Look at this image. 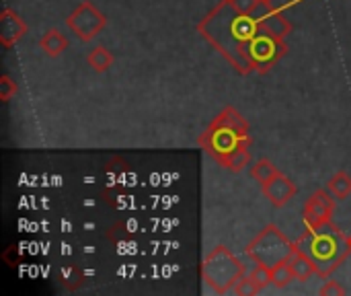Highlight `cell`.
<instances>
[{
	"instance_id": "obj_1",
	"label": "cell",
	"mask_w": 351,
	"mask_h": 296,
	"mask_svg": "<svg viewBox=\"0 0 351 296\" xmlns=\"http://www.w3.org/2000/svg\"><path fill=\"white\" fill-rule=\"evenodd\" d=\"M197 31L239 74L253 72L249 45L259 33L257 14H245L230 0H222L197 23Z\"/></svg>"
},
{
	"instance_id": "obj_2",
	"label": "cell",
	"mask_w": 351,
	"mask_h": 296,
	"mask_svg": "<svg viewBox=\"0 0 351 296\" xmlns=\"http://www.w3.org/2000/svg\"><path fill=\"white\" fill-rule=\"evenodd\" d=\"M296 247L311 255L317 266V276L325 280L339 270V266L351 253L348 237L333 225V220L319 229H308L296 241Z\"/></svg>"
},
{
	"instance_id": "obj_3",
	"label": "cell",
	"mask_w": 351,
	"mask_h": 296,
	"mask_svg": "<svg viewBox=\"0 0 351 296\" xmlns=\"http://www.w3.org/2000/svg\"><path fill=\"white\" fill-rule=\"evenodd\" d=\"M197 144L216 163H222L232 150L241 146H251L249 124L234 107H224L212 119L208 130L197 138Z\"/></svg>"
},
{
	"instance_id": "obj_4",
	"label": "cell",
	"mask_w": 351,
	"mask_h": 296,
	"mask_svg": "<svg viewBox=\"0 0 351 296\" xmlns=\"http://www.w3.org/2000/svg\"><path fill=\"white\" fill-rule=\"evenodd\" d=\"M245 274H247V270H245L243 262L234 253H230L224 245L214 247L202 264L204 282L216 295L232 293Z\"/></svg>"
},
{
	"instance_id": "obj_5",
	"label": "cell",
	"mask_w": 351,
	"mask_h": 296,
	"mask_svg": "<svg viewBox=\"0 0 351 296\" xmlns=\"http://www.w3.org/2000/svg\"><path fill=\"white\" fill-rule=\"evenodd\" d=\"M296 251V243L290 241L276 225H267L249 245L247 255L255 264L274 268L278 264H286Z\"/></svg>"
},
{
	"instance_id": "obj_6",
	"label": "cell",
	"mask_w": 351,
	"mask_h": 296,
	"mask_svg": "<svg viewBox=\"0 0 351 296\" xmlns=\"http://www.w3.org/2000/svg\"><path fill=\"white\" fill-rule=\"evenodd\" d=\"M68 29L80 39V41H93L105 27H107V14L101 12L90 0H82L66 19Z\"/></svg>"
},
{
	"instance_id": "obj_7",
	"label": "cell",
	"mask_w": 351,
	"mask_h": 296,
	"mask_svg": "<svg viewBox=\"0 0 351 296\" xmlns=\"http://www.w3.org/2000/svg\"><path fill=\"white\" fill-rule=\"evenodd\" d=\"M286 52H288V45L284 43V39L274 37L259 27V33L253 37L249 45V64L259 74H265L278 60L286 56Z\"/></svg>"
},
{
	"instance_id": "obj_8",
	"label": "cell",
	"mask_w": 351,
	"mask_h": 296,
	"mask_svg": "<svg viewBox=\"0 0 351 296\" xmlns=\"http://www.w3.org/2000/svg\"><path fill=\"white\" fill-rule=\"evenodd\" d=\"M335 196L329 190H317L304 204V223L306 229H319L327 223L333 220V212H335V204L337 200H333Z\"/></svg>"
},
{
	"instance_id": "obj_9",
	"label": "cell",
	"mask_w": 351,
	"mask_h": 296,
	"mask_svg": "<svg viewBox=\"0 0 351 296\" xmlns=\"http://www.w3.org/2000/svg\"><path fill=\"white\" fill-rule=\"evenodd\" d=\"M261 192L271 202L274 208H284L298 194V187L290 177H286L284 173H278L267 183H261Z\"/></svg>"
},
{
	"instance_id": "obj_10",
	"label": "cell",
	"mask_w": 351,
	"mask_h": 296,
	"mask_svg": "<svg viewBox=\"0 0 351 296\" xmlns=\"http://www.w3.org/2000/svg\"><path fill=\"white\" fill-rule=\"evenodd\" d=\"M25 35H27V23L21 19V14H16L12 8H4L0 12V43L6 49H10Z\"/></svg>"
},
{
	"instance_id": "obj_11",
	"label": "cell",
	"mask_w": 351,
	"mask_h": 296,
	"mask_svg": "<svg viewBox=\"0 0 351 296\" xmlns=\"http://www.w3.org/2000/svg\"><path fill=\"white\" fill-rule=\"evenodd\" d=\"M257 23H259V27L263 31H267L269 35L280 37V39H284L286 35H290L292 29H294L292 23L286 19L284 10H280V8H276L271 4H267L265 8H261V12L257 14Z\"/></svg>"
},
{
	"instance_id": "obj_12",
	"label": "cell",
	"mask_w": 351,
	"mask_h": 296,
	"mask_svg": "<svg viewBox=\"0 0 351 296\" xmlns=\"http://www.w3.org/2000/svg\"><path fill=\"white\" fill-rule=\"evenodd\" d=\"M288 266L296 278V282H308L315 274H317V266L311 260V255L302 249L296 247V251L292 253V258L288 260Z\"/></svg>"
},
{
	"instance_id": "obj_13",
	"label": "cell",
	"mask_w": 351,
	"mask_h": 296,
	"mask_svg": "<svg viewBox=\"0 0 351 296\" xmlns=\"http://www.w3.org/2000/svg\"><path fill=\"white\" fill-rule=\"evenodd\" d=\"M39 47H41V52H43L45 56L58 58V56H62V54L66 52L68 39H66V35H64L60 29H47V31L41 35V39H39Z\"/></svg>"
},
{
	"instance_id": "obj_14",
	"label": "cell",
	"mask_w": 351,
	"mask_h": 296,
	"mask_svg": "<svg viewBox=\"0 0 351 296\" xmlns=\"http://www.w3.org/2000/svg\"><path fill=\"white\" fill-rule=\"evenodd\" d=\"M251 146H241V148H237V150H232L220 165L226 169V171H230V173H241V171H245L249 165H251V150H249Z\"/></svg>"
},
{
	"instance_id": "obj_15",
	"label": "cell",
	"mask_w": 351,
	"mask_h": 296,
	"mask_svg": "<svg viewBox=\"0 0 351 296\" xmlns=\"http://www.w3.org/2000/svg\"><path fill=\"white\" fill-rule=\"evenodd\" d=\"M86 64L95 70V72H107L113 64V56L107 47L99 45V47H93L88 54H86Z\"/></svg>"
},
{
	"instance_id": "obj_16",
	"label": "cell",
	"mask_w": 351,
	"mask_h": 296,
	"mask_svg": "<svg viewBox=\"0 0 351 296\" xmlns=\"http://www.w3.org/2000/svg\"><path fill=\"white\" fill-rule=\"evenodd\" d=\"M327 190L335 196V200H348L351 196V175L346 171H337L327 181Z\"/></svg>"
},
{
	"instance_id": "obj_17",
	"label": "cell",
	"mask_w": 351,
	"mask_h": 296,
	"mask_svg": "<svg viewBox=\"0 0 351 296\" xmlns=\"http://www.w3.org/2000/svg\"><path fill=\"white\" fill-rule=\"evenodd\" d=\"M280 173V169L269 161V159H259V161H255L253 163V167H251V177L255 179V181H259V183H267L271 177H276Z\"/></svg>"
},
{
	"instance_id": "obj_18",
	"label": "cell",
	"mask_w": 351,
	"mask_h": 296,
	"mask_svg": "<svg viewBox=\"0 0 351 296\" xmlns=\"http://www.w3.org/2000/svg\"><path fill=\"white\" fill-rule=\"evenodd\" d=\"M294 280H296V278H294V274H292L288 262H286V264H278V266L271 268V284H274L278 291L288 288Z\"/></svg>"
},
{
	"instance_id": "obj_19",
	"label": "cell",
	"mask_w": 351,
	"mask_h": 296,
	"mask_svg": "<svg viewBox=\"0 0 351 296\" xmlns=\"http://www.w3.org/2000/svg\"><path fill=\"white\" fill-rule=\"evenodd\" d=\"M249 276H251V280L257 284L259 291H263V288H267V286L271 284V268H267V266L257 264V266L249 272Z\"/></svg>"
},
{
	"instance_id": "obj_20",
	"label": "cell",
	"mask_w": 351,
	"mask_h": 296,
	"mask_svg": "<svg viewBox=\"0 0 351 296\" xmlns=\"http://www.w3.org/2000/svg\"><path fill=\"white\" fill-rule=\"evenodd\" d=\"M16 93H19V84L8 74H2L0 76V101L2 103H8Z\"/></svg>"
},
{
	"instance_id": "obj_21",
	"label": "cell",
	"mask_w": 351,
	"mask_h": 296,
	"mask_svg": "<svg viewBox=\"0 0 351 296\" xmlns=\"http://www.w3.org/2000/svg\"><path fill=\"white\" fill-rule=\"evenodd\" d=\"M62 282H64V286L68 288V291H74L76 286H80V282H82V274H80V270L76 268V266H68V268H64L62 270Z\"/></svg>"
},
{
	"instance_id": "obj_22",
	"label": "cell",
	"mask_w": 351,
	"mask_h": 296,
	"mask_svg": "<svg viewBox=\"0 0 351 296\" xmlns=\"http://www.w3.org/2000/svg\"><path fill=\"white\" fill-rule=\"evenodd\" d=\"M234 295H239V296H253V295H259L261 291L257 288V284L251 280V276L249 274H245L241 280H239V284L234 286V291H232Z\"/></svg>"
},
{
	"instance_id": "obj_23",
	"label": "cell",
	"mask_w": 351,
	"mask_h": 296,
	"mask_svg": "<svg viewBox=\"0 0 351 296\" xmlns=\"http://www.w3.org/2000/svg\"><path fill=\"white\" fill-rule=\"evenodd\" d=\"M319 295L321 296H343L346 295V288H343L339 282H335V280H329V282H325V284L321 286Z\"/></svg>"
},
{
	"instance_id": "obj_24",
	"label": "cell",
	"mask_w": 351,
	"mask_h": 296,
	"mask_svg": "<svg viewBox=\"0 0 351 296\" xmlns=\"http://www.w3.org/2000/svg\"><path fill=\"white\" fill-rule=\"evenodd\" d=\"M348 245H350V251H351V235L348 237Z\"/></svg>"
},
{
	"instance_id": "obj_25",
	"label": "cell",
	"mask_w": 351,
	"mask_h": 296,
	"mask_svg": "<svg viewBox=\"0 0 351 296\" xmlns=\"http://www.w3.org/2000/svg\"><path fill=\"white\" fill-rule=\"evenodd\" d=\"M267 2H271V0H267Z\"/></svg>"
}]
</instances>
